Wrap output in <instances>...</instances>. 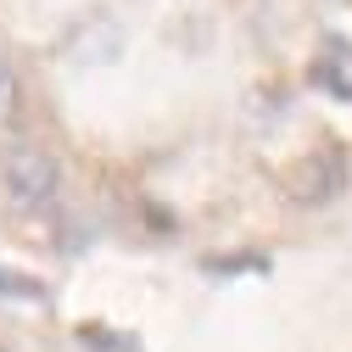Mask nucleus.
Instances as JSON below:
<instances>
[{"label": "nucleus", "mask_w": 352, "mask_h": 352, "mask_svg": "<svg viewBox=\"0 0 352 352\" xmlns=\"http://www.w3.org/2000/svg\"><path fill=\"white\" fill-rule=\"evenodd\" d=\"M346 179H352L346 151L324 146V151H307V157L296 162V173L285 179V190H291V201H296V207H330V201H341V196H346Z\"/></svg>", "instance_id": "2"}, {"label": "nucleus", "mask_w": 352, "mask_h": 352, "mask_svg": "<svg viewBox=\"0 0 352 352\" xmlns=\"http://www.w3.org/2000/svg\"><path fill=\"white\" fill-rule=\"evenodd\" d=\"M314 90L352 107V39L346 34H324V45L314 51Z\"/></svg>", "instance_id": "3"}, {"label": "nucleus", "mask_w": 352, "mask_h": 352, "mask_svg": "<svg viewBox=\"0 0 352 352\" xmlns=\"http://www.w3.org/2000/svg\"><path fill=\"white\" fill-rule=\"evenodd\" d=\"M0 190L17 212H51L62 196V157L39 140H6L0 146Z\"/></svg>", "instance_id": "1"}, {"label": "nucleus", "mask_w": 352, "mask_h": 352, "mask_svg": "<svg viewBox=\"0 0 352 352\" xmlns=\"http://www.w3.org/2000/svg\"><path fill=\"white\" fill-rule=\"evenodd\" d=\"M0 352H6V341H0Z\"/></svg>", "instance_id": "7"}, {"label": "nucleus", "mask_w": 352, "mask_h": 352, "mask_svg": "<svg viewBox=\"0 0 352 352\" xmlns=\"http://www.w3.org/2000/svg\"><path fill=\"white\" fill-rule=\"evenodd\" d=\"M51 291H45V280L39 274H23V269H0V302H28V307H39Z\"/></svg>", "instance_id": "5"}, {"label": "nucleus", "mask_w": 352, "mask_h": 352, "mask_svg": "<svg viewBox=\"0 0 352 352\" xmlns=\"http://www.w3.org/2000/svg\"><path fill=\"white\" fill-rule=\"evenodd\" d=\"M78 336H84V346H90V352H135V346H118L123 336H112V330H96V324H84Z\"/></svg>", "instance_id": "6"}, {"label": "nucleus", "mask_w": 352, "mask_h": 352, "mask_svg": "<svg viewBox=\"0 0 352 352\" xmlns=\"http://www.w3.org/2000/svg\"><path fill=\"white\" fill-rule=\"evenodd\" d=\"M23 112H28V96H23V73L0 56V146L17 140V129H23Z\"/></svg>", "instance_id": "4"}]
</instances>
